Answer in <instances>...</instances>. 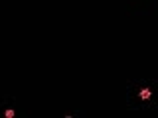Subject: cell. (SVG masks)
I'll list each match as a JSON object with an SVG mask.
<instances>
[{
	"label": "cell",
	"mask_w": 158,
	"mask_h": 118,
	"mask_svg": "<svg viewBox=\"0 0 158 118\" xmlns=\"http://www.w3.org/2000/svg\"><path fill=\"white\" fill-rule=\"evenodd\" d=\"M150 96H152V91L150 89H140V99L142 100H148Z\"/></svg>",
	"instance_id": "6da1fadb"
},
{
	"label": "cell",
	"mask_w": 158,
	"mask_h": 118,
	"mask_svg": "<svg viewBox=\"0 0 158 118\" xmlns=\"http://www.w3.org/2000/svg\"><path fill=\"white\" fill-rule=\"evenodd\" d=\"M4 116H6V118H14V110H12V108H8V110H6V114H4Z\"/></svg>",
	"instance_id": "7a4b0ae2"
}]
</instances>
